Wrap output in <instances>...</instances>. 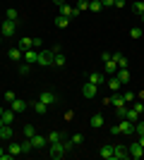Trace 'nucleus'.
Returning a JSON list of instances; mask_svg holds the SVG:
<instances>
[{
  "mask_svg": "<svg viewBox=\"0 0 144 160\" xmlns=\"http://www.w3.org/2000/svg\"><path fill=\"white\" fill-rule=\"evenodd\" d=\"M127 158H130L127 146H115V160H127Z\"/></svg>",
  "mask_w": 144,
  "mask_h": 160,
  "instance_id": "18",
  "label": "nucleus"
},
{
  "mask_svg": "<svg viewBox=\"0 0 144 160\" xmlns=\"http://www.w3.org/2000/svg\"><path fill=\"white\" fill-rule=\"evenodd\" d=\"M89 10H91V12H101V10H103L101 0H91V2H89Z\"/></svg>",
  "mask_w": 144,
  "mask_h": 160,
  "instance_id": "30",
  "label": "nucleus"
},
{
  "mask_svg": "<svg viewBox=\"0 0 144 160\" xmlns=\"http://www.w3.org/2000/svg\"><path fill=\"white\" fill-rule=\"evenodd\" d=\"M14 29H17V22L5 19V22H3V27H0V33H3L5 38H10V36H14Z\"/></svg>",
  "mask_w": 144,
  "mask_h": 160,
  "instance_id": "3",
  "label": "nucleus"
},
{
  "mask_svg": "<svg viewBox=\"0 0 144 160\" xmlns=\"http://www.w3.org/2000/svg\"><path fill=\"white\" fill-rule=\"evenodd\" d=\"M139 143H142V148H144V134H139Z\"/></svg>",
  "mask_w": 144,
  "mask_h": 160,
  "instance_id": "45",
  "label": "nucleus"
},
{
  "mask_svg": "<svg viewBox=\"0 0 144 160\" xmlns=\"http://www.w3.org/2000/svg\"><path fill=\"white\" fill-rule=\"evenodd\" d=\"M70 24V17H65V14H58V17H55V27L58 29H65Z\"/></svg>",
  "mask_w": 144,
  "mask_h": 160,
  "instance_id": "22",
  "label": "nucleus"
},
{
  "mask_svg": "<svg viewBox=\"0 0 144 160\" xmlns=\"http://www.w3.org/2000/svg\"><path fill=\"white\" fill-rule=\"evenodd\" d=\"M72 141H55V143H51V151H48V155L53 160H60V158H65V153L67 151H72Z\"/></svg>",
  "mask_w": 144,
  "mask_h": 160,
  "instance_id": "1",
  "label": "nucleus"
},
{
  "mask_svg": "<svg viewBox=\"0 0 144 160\" xmlns=\"http://www.w3.org/2000/svg\"><path fill=\"white\" fill-rule=\"evenodd\" d=\"M0 120H3V124H12L14 122V110H3Z\"/></svg>",
  "mask_w": 144,
  "mask_h": 160,
  "instance_id": "21",
  "label": "nucleus"
},
{
  "mask_svg": "<svg viewBox=\"0 0 144 160\" xmlns=\"http://www.w3.org/2000/svg\"><path fill=\"white\" fill-rule=\"evenodd\" d=\"M96 93H99V86L91 84V81H87V84L82 86V96H84V98H94Z\"/></svg>",
  "mask_w": 144,
  "mask_h": 160,
  "instance_id": "7",
  "label": "nucleus"
},
{
  "mask_svg": "<svg viewBox=\"0 0 144 160\" xmlns=\"http://www.w3.org/2000/svg\"><path fill=\"white\" fill-rule=\"evenodd\" d=\"M7 58L12 62H19V60H24V50H22V48H12V50L7 53Z\"/></svg>",
  "mask_w": 144,
  "mask_h": 160,
  "instance_id": "16",
  "label": "nucleus"
},
{
  "mask_svg": "<svg viewBox=\"0 0 144 160\" xmlns=\"http://www.w3.org/2000/svg\"><path fill=\"white\" fill-rule=\"evenodd\" d=\"M31 108H34V112H39V115H46V112H48V105L43 103V100H34V103H31Z\"/></svg>",
  "mask_w": 144,
  "mask_h": 160,
  "instance_id": "20",
  "label": "nucleus"
},
{
  "mask_svg": "<svg viewBox=\"0 0 144 160\" xmlns=\"http://www.w3.org/2000/svg\"><path fill=\"white\" fill-rule=\"evenodd\" d=\"M130 108H132V110H135L137 115H142V112H144V100H135Z\"/></svg>",
  "mask_w": 144,
  "mask_h": 160,
  "instance_id": "27",
  "label": "nucleus"
},
{
  "mask_svg": "<svg viewBox=\"0 0 144 160\" xmlns=\"http://www.w3.org/2000/svg\"><path fill=\"white\" fill-rule=\"evenodd\" d=\"M60 14H65V17H79V10L65 2V5H60Z\"/></svg>",
  "mask_w": 144,
  "mask_h": 160,
  "instance_id": "12",
  "label": "nucleus"
},
{
  "mask_svg": "<svg viewBox=\"0 0 144 160\" xmlns=\"http://www.w3.org/2000/svg\"><path fill=\"white\" fill-rule=\"evenodd\" d=\"M53 50H39V62L36 65H41V67H53Z\"/></svg>",
  "mask_w": 144,
  "mask_h": 160,
  "instance_id": "2",
  "label": "nucleus"
},
{
  "mask_svg": "<svg viewBox=\"0 0 144 160\" xmlns=\"http://www.w3.org/2000/svg\"><path fill=\"white\" fill-rule=\"evenodd\" d=\"M113 58H115V62H118V67H127V58H125L123 53H115L113 55Z\"/></svg>",
  "mask_w": 144,
  "mask_h": 160,
  "instance_id": "29",
  "label": "nucleus"
},
{
  "mask_svg": "<svg viewBox=\"0 0 144 160\" xmlns=\"http://www.w3.org/2000/svg\"><path fill=\"white\" fill-rule=\"evenodd\" d=\"M3 110H5V108H3V105H0V115H3Z\"/></svg>",
  "mask_w": 144,
  "mask_h": 160,
  "instance_id": "49",
  "label": "nucleus"
},
{
  "mask_svg": "<svg viewBox=\"0 0 144 160\" xmlns=\"http://www.w3.org/2000/svg\"><path fill=\"white\" fill-rule=\"evenodd\" d=\"M53 65H55V67H65V55H62V53H55Z\"/></svg>",
  "mask_w": 144,
  "mask_h": 160,
  "instance_id": "28",
  "label": "nucleus"
},
{
  "mask_svg": "<svg viewBox=\"0 0 144 160\" xmlns=\"http://www.w3.org/2000/svg\"><path fill=\"white\" fill-rule=\"evenodd\" d=\"M91 127H94V129L103 127V115H91Z\"/></svg>",
  "mask_w": 144,
  "mask_h": 160,
  "instance_id": "23",
  "label": "nucleus"
},
{
  "mask_svg": "<svg viewBox=\"0 0 144 160\" xmlns=\"http://www.w3.org/2000/svg\"><path fill=\"white\" fill-rule=\"evenodd\" d=\"M53 2H55L58 7H60V5H65V0H53Z\"/></svg>",
  "mask_w": 144,
  "mask_h": 160,
  "instance_id": "44",
  "label": "nucleus"
},
{
  "mask_svg": "<svg viewBox=\"0 0 144 160\" xmlns=\"http://www.w3.org/2000/svg\"><path fill=\"white\" fill-rule=\"evenodd\" d=\"M101 5L103 7H110V5H113V0H101Z\"/></svg>",
  "mask_w": 144,
  "mask_h": 160,
  "instance_id": "43",
  "label": "nucleus"
},
{
  "mask_svg": "<svg viewBox=\"0 0 144 160\" xmlns=\"http://www.w3.org/2000/svg\"><path fill=\"white\" fill-rule=\"evenodd\" d=\"M113 7H125V0H113Z\"/></svg>",
  "mask_w": 144,
  "mask_h": 160,
  "instance_id": "42",
  "label": "nucleus"
},
{
  "mask_svg": "<svg viewBox=\"0 0 144 160\" xmlns=\"http://www.w3.org/2000/svg\"><path fill=\"white\" fill-rule=\"evenodd\" d=\"M139 22H142V27H144V14H142V17H139Z\"/></svg>",
  "mask_w": 144,
  "mask_h": 160,
  "instance_id": "48",
  "label": "nucleus"
},
{
  "mask_svg": "<svg viewBox=\"0 0 144 160\" xmlns=\"http://www.w3.org/2000/svg\"><path fill=\"white\" fill-rule=\"evenodd\" d=\"M17 48H22V50H29V48H34V41L31 38H19V46Z\"/></svg>",
  "mask_w": 144,
  "mask_h": 160,
  "instance_id": "24",
  "label": "nucleus"
},
{
  "mask_svg": "<svg viewBox=\"0 0 144 160\" xmlns=\"http://www.w3.org/2000/svg\"><path fill=\"white\" fill-rule=\"evenodd\" d=\"M55 141H62L60 132H51V134H48V143H55Z\"/></svg>",
  "mask_w": 144,
  "mask_h": 160,
  "instance_id": "32",
  "label": "nucleus"
},
{
  "mask_svg": "<svg viewBox=\"0 0 144 160\" xmlns=\"http://www.w3.org/2000/svg\"><path fill=\"white\" fill-rule=\"evenodd\" d=\"M135 134H144V120L135 122Z\"/></svg>",
  "mask_w": 144,
  "mask_h": 160,
  "instance_id": "36",
  "label": "nucleus"
},
{
  "mask_svg": "<svg viewBox=\"0 0 144 160\" xmlns=\"http://www.w3.org/2000/svg\"><path fill=\"white\" fill-rule=\"evenodd\" d=\"M115 77L120 79V84H130V69H127V67H118Z\"/></svg>",
  "mask_w": 144,
  "mask_h": 160,
  "instance_id": "14",
  "label": "nucleus"
},
{
  "mask_svg": "<svg viewBox=\"0 0 144 160\" xmlns=\"http://www.w3.org/2000/svg\"><path fill=\"white\" fill-rule=\"evenodd\" d=\"M5 17H7V19H12V22H17V17H19V14H17V10H14V7H7V10H5Z\"/></svg>",
  "mask_w": 144,
  "mask_h": 160,
  "instance_id": "31",
  "label": "nucleus"
},
{
  "mask_svg": "<svg viewBox=\"0 0 144 160\" xmlns=\"http://www.w3.org/2000/svg\"><path fill=\"white\" fill-rule=\"evenodd\" d=\"M5 100H7V103H12V100H14V93H12V91H5Z\"/></svg>",
  "mask_w": 144,
  "mask_h": 160,
  "instance_id": "41",
  "label": "nucleus"
},
{
  "mask_svg": "<svg viewBox=\"0 0 144 160\" xmlns=\"http://www.w3.org/2000/svg\"><path fill=\"white\" fill-rule=\"evenodd\" d=\"M39 100H43L48 108H51V105H58V96L51 93V91H43V93H39Z\"/></svg>",
  "mask_w": 144,
  "mask_h": 160,
  "instance_id": "8",
  "label": "nucleus"
},
{
  "mask_svg": "<svg viewBox=\"0 0 144 160\" xmlns=\"http://www.w3.org/2000/svg\"><path fill=\"white\" fill-rule=\"evenodd\" d=\"M89 81H91V84H96V86H103V84H106V77L99 74V72H91L89 74Z\"/></svg>",
  "mask_w": 144,
  "mask_h": 160,
  "instance_id": "19",
  "label": "nucleus"
},
{
  "mask_svg": "<svg viewBox=\"0 0 144 160\" xmlns=\"http://www.w3.org/2000/svg\"><path fill=\"white\" fill-rule=\"evenodd\" d=\"M77 10L82 12V10H89V0H77Z\"/></svg>",
  "mask_w": 144,
  "mask_h": 160,
  "instance_id": "37",
  "label": "nucleus"
},
{
  "mask_svg": "<svg viewBox=\"0 0 144 160\" xmlns=\"http://www.w3.org/2000/svg\"><path fill=\"white\" fill-rule=\"evenodd\" d=\"M7 153V151H3V148H0V158H3V155H5Z\"/></svg>",
  "mask_w": 144,
  "mask_h": 160,
  "instance_id": "47",
  "label": "nucleus"
},
{
  "mask_svg": "<svg viewBox=\"0 0 144 160\" xmlns=\"http://www.w3.org/2000/svg\"><path fill=\"white\" fill-rule=\"evenodd\" d=\"M118 127H120V134H135V122L125 120V117H123V122H120Z\"/></svg>",
  "mask_w": 144,
  "mask_h": 160,
  "instance_id": "13",
  "label": "nucleus"
},
{
  "mask_svg": "<svg viewBox=\"0 0 144 160\" xmlns=\"http://www.w3.org/2000/svg\"><path fill=\"white\" fill-rule=\"evenodd\" d=\"M70 141H72L75 146H79V143L84 141V136H82V134H72V139H70Z\"/></svg>",
  "mask_w": 144,
  "mask_h": 160,
  "instance_id": "38",
  "label": "nucleus"
},
{
  "mask_svg": "<svg viewBox=\"0 0 144 160\" xmlns=\"http://www.w3.org/2000/svg\"><path fill=\"white\" fill-rule=\"evenodd\" d=\"M12 124H3V127H0V139H3V141H10V139H12Z\"/></svg>",
  "mask_w": 144,
  "mask_h": 160,
  "instance_id": "17",
  "label": "nucleus"
},
{
  "mask_svg": "<svg viewBox=\"0 0 144 160\" xmlns=\"http://www.w3.org/2000/svg\"><path fill=\"white\" fill-rule=\"evenodd\" d=\"M106 86H108L110 91H113V93H115V91H120V86H123V84H120V79H118L115 74H113V77H110V79H106Z\"/></svg>",
  "mask_w": 144,
  "mask_h": 160,
  "instance_id": "15",
  "label": "nucleus"
},
{
  "mask_svg": "<svg viewBox=\"0 0 144 160\" xmlns=\"http://www.w3.org/2000/svg\"><path fill=\"white\" fill-rule=\"evenodd\" d=\"M31 141H24V143H22V153H31Z\"/></svg>",
  "mask_w": 144,
  "mask_h": 160,
  "instance_id": "40",
  "label": "nucleus"
},
{
  "mask_svg": "<svg viewBox=\"0 0 144 160\" xmlns=\"http://www.w3.org/2000/svg\"><path fill=\"white\" fill-rule=\"evenodd\" d=\"M7 153H12V155H19L22 153V143H10V148H7Z\"/></svg>",
  "mask_w": 144,
  "mask_h": 160,
  "instance_id": "26",
  "label": "nucleus"
},
{
  "mask_svg": "<svg viewBox=\"0 0 144 160\" xmlns=\"http://www.w3.org/2000/svg\"><path fill=\"white\" fill-rule=\"evenodd\" d=\"M27 108H29V103H27V100H22V98H14L12 103H10V110H14V115H22Z\"/></svg>",
  "mask_w": 144,
  "mask_h": 160,
  "instance_id": "4",
  "label": "nucleus"
},
{
  "mask_svg": "<svg viewBox=\"0 0 144 160\" xmlns=\"http://www.w3.org/2000/svg\"><path fill=\"white\" fill-rule=\"evenodd\" d=\"M0 127H3V120H0Z\"/></svg>",
  "mask_w": 144,
  "mask_h": 160,
  "instance_id": "50",
  "label": "nucleus"
},
{
  "mask_svg": "<svg viewBox=\"0 0 144 160\" xmlns=\"http://www.w3.org/2000/svg\"><path fill=\"white\" fill-rule=\"evenodd\" d=\"M132 12L137 14V17H142V14H144V0H139V2H135V5H132Z\"/></svg>",
  "mask_w": 144,
  "mask_h": 160,
  "instance_id": "25",
  "label": "nucleus"
},
{
  "mask_svg": "<svg viewBox=\"0 0 144 160\" xmlns=\"http://www.w3.org/2000/svg\"><path fill=\"white\" fill-rule=\"evenodd\" d=\"M24 62H27V65H36V62H39V50H36V48L24 50Z\"/></svg>",
  "mask_w": 144,
  "mask_h": 160,
  "instance_id": "9",
  "label": "nucleus"
},
{
  "mask_svg": "<svg viewBox=\"0 0 144 160\" xmlns=\"http://www.w3.org/2000/svg\"><path fill=\"white\" fill-rule=\"evenodd\" d=\"M130 36H132V38H142V27H132L130 29Z\"/></svg>",
  "mask_w": 144,
  "mask_h": 160,
  "instance_id": "34",
  "label": "nucleus"
},
{
  "mask_svg": "<svg viewBox=\"0 0 144 160\" xmlns=\"http://www.w3.org/2000/svg\"><path fill=\"white\" fill-rule=\"evenodd\" d=\"M123 98H125V103H127V105H132V103L137 100V93H132V91H127V93H123Z\"/></svg>",
  "mask_w": 144,
  "mask_h": 160,
  "instance_id": "33",
  "label": "nucleus"
},
{
  "mask_svg": "<svg viewBox=\"0 0 144 160\" xmlns=\"http://www.w3.org/2000/svg\"><path fill=\"white\" fill-rule=\"evenodd\" d=\"M137 98H139V100H144V91H139V93H137Z\"/></svg>",
  "mask_w": 144,
  "mask_h": 160,
  "instance_id": "46",
  "label": "nucleus"
},
{
  "mask_svg": "<svg viewBox=\"0 0 144 160\" xmlns=\"http://www.w3.org/2000/svg\"><path fill=\"white\" fill-rule=\"evenodd\" d=\"M130 158H135V160H139V158H144V148H142V143L139 141H135V143H130Z\"/></svg>",
  "mask_w": 144,
  "mask_h": 160,
  "instance_id": "5",
  "label": "nucleus"
},
{
  "mask_svg": "<svg viewBox=\"0 0 144 160\" xmlns=\"http://www.w3.org/2000/svg\"><path fill=\"white\" fill-rule=\"evenodd\" d=\"M34 134H36V129L31 127V124H24V136H27V139H31Z\"/></svg>",
  "mask_w": 144,
  "mask_h": 160,
  "instance_id": "35",
  "label": "nucleus"
},
{
  "mask_svg": "<svg viewBox=\"0 0 144 160\" xmlns=\"http://www.w3.org/2000/svg\"><path fill=\"white\" fill-rule=\"evenodd\" d=\"M103 103H106V105H113L115 110H120V108H125V105H127L123 96H110V98H106Z\"/></svg>",
  "mask_w": 144,
  "mask_h": 160,
  "instance_id": "6",
  "label": "nucleus"
},
{
  "mask_svg": "<svg viewBox=\"0 0 144 160\" xmlns=\"http://www.w3.org/2000/svg\"><path fill=\"white\" fill-rule=\"evenodd\" d=\"M29 141H31V146H34V148H46L48 146V136H41V134H34Z\"/></svg>",
  "mask_w": 144,
  "mask_h": 160,
  "instance_id": "10",
  "label": "nucleus"
},
{
  "mask_svg": "<svg viewBox=\"0 0 144 160\" xmlns=\"http://www.w3.org/2000/svg\"><path fill=\"white\" fill-rule=\"evenodd\" d=\"M99 155H101L103 160H115V146H101Z\"/></svg>",
  "mask_w": 144,
  "mask_h": 160,
  "instance_id": "11",
  "label": "nucleus"
},
{
  "mask_svg": "<svg viewBox=\"0 0 144 160\" xmlns=\"http://www.w3.org/2000/svg\"><path fill=\"white\" fill-rule=\"evenodd\" d=\"M29 72H31V65L22 62V65H19V74H29Z\"/></svg>",
  "mask_w": 144,
  "mask_h": 160,
  "instance_id": "39",
  "label": "nucleus"
}]
</instances>
